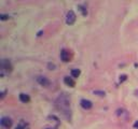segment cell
Wrapping results in <instances>:
<instances>
[{"label":"cell","mask_w":138,"mask_h":129,"mask_svg":"<svg viewBox=\"0 0 138 129\" xmlns=\"http://www.w3.org/2000/svg\"><path fill=\"white\" fill-rule=\"evenodd\" d=\"M37 81H38V83L41 85V86H49L50 85V81L48 80V77H37Z\"/></svg>","instance_id":"obj_4"},{"label":"cell","mask_w":138,"mask_h":129,"mask_svg":"<svg viewBox=\"0 0 138 129\" xmlns=\"http://www.w3.org/2000/svg\"><path fill=\"white\" fill-rule=\"evenodd\" d=\"M65 95V94H64ZM59 96L58 98H57V107H58L59 110H62V111H70V99H68V97L66 96Z\"/></svg>","instance_id":"obj_1"},{"label":"cell","mask_w":138,"mask_h":129,"mask_svg":"<svg viewBox=\"0 0 138 129\" xmlns=\"http://www.w3.org/2000/svg\"><path fill=\"white\" fill-rule=\"evenodd\" d=\"M76 14H75V12H73L72 10H70V11H68V13H67V17H66V23H67L68 25H73L75 24V22H76Z\"/></svg>","instance_id":"obj_2"},{"label":"cell","mask_w":138,"mask_h":129,"mask_svg":"<svg viewBox=\"0 0 138 129\" xmlns=\"http://www.w3.org/2000/svg\"><path fill=\"white\" fill-rule=\"evenodd\" d=\"M1 68L3 69V70H6V71H9V72H10V71H12V66H11L10 61L7 60V59H3V60H2Z\"/></svg>","instance_id":"obj_5"},{"label":"cell","mask_w":138,"mask_h":129,"mask_svg":"<svg viewBox=\"0 0 138 129\" xmlns=\"http://www.w3.org/2000/svg\"><path fill=\"white\" fill-rule=\"evenodd\" d=\"M47 129H52V128H47Z\"/></svg>","instance_id":"obj_13"},{"label":"cell","mask_w":138,"mask_h":129,"mask_svg":"<svg viewBox=\"0 0 138 129\" xmlns=\"http://www.w3.org/2000/svg\"><path fill=\"white\" fill-rule=\"evenodd\" d=\"M61 58L63 61H65V63H67L69 61V59H70V56H69V52L66 50H63L61 52Z\"/></svg>","instance_id":"obj_7"},{"label":"cell","mask_w":138,"mask_h":129,"mask_svg":"<svg viewBox=\"0 0 138 129\" xmlns=\"http://www.w3.org/2000/svg\"><path fill=\"white\" fill-rule=\"evenodd\" d=\"M1 125L4 128H10L12 126V121L9 117H2L1 118Z\"/></svg>","instance_id":"obj_3"},{"label":"cell","mask_w":138,"mask_h":129,"mask_svg":"<svg viewBox=\"0 0 138 129\" xmlns=\"http://www.w3.org/2000/svg\"><path fill=\"white\" fill-rule=\"evenodd\" d=\"M16 129H26V124L24 122H21L20 125L16 126Z\"/></svg>","instance_id":"obj_11"},{"label":"cell","mask_w":138,"mask_h":129,"mask_svg":"<svg viewBox=\"0 0 138 129\" xmlns=\"http://www.w3.org/2000/svg\"><path fill=\"white\" fill-rule=\"evenodd\" d=\"M8 18H9L8 15H1V19L2 20H6V19H8Z\"/></svg>","instance_id":"obj_12"},{"label":"cell","mask_w":138,"mask_h":129,"mask_svg":"<svg viewBox=\"0 0 138 129\" xmlns=\"http://www.w3.org/2000/svg\"><path fill=\"white\" fill-rule=\"evenodd\" d=\"M81 105L83 109L85 110H90L92 108V105H93V103L91 102L90 100H86V99H82L81 100Z\"/></svg>","instance_id":"obj_6"},{"label":"cell","mask_w":138,"mask_h":129,"mask_svg":"<svg viewBox=\"0 0 138 129\" xmlns=\"http://www.w3.org/2000/svg\"><path fill=\"white\" fill-rule=\"evenodd\" d=\"M64 82H65L66 85H68V86H70V87H75V85H76L75 81L71 79V77H65V79H64Z\"/></svg>","instance_id":"obj_8"},{"label":"cell","mask_w":138,"mask_h":129,"mask_svg":"<svg viewBox=\"0 0 138 129\" xmlns=\"http://www.w3.org/2000/svg\"><path fill=\"white\" fill-rule=\"evenodd\" d=\"M20 100L22 101V102H24V103H27V102H29V101H30V98H29L28 95L22 93V94H20Z\"/></svg>","instance_id":"obj_9"},{"label":"cell","mask_w":138,"mask_h":129,"mask_svg":"<svg viewBox=\"0 0 138 129\" xmlns=\"http://www.w3.org/2000/svg\"><path fill=\"white\" fill-rule=\"evenodd\" d=\"M71 75H72V77H78L80 75V70H78V69L71 70Z\"/></svg>","instance_id":"obj_10"}]
</instances>
